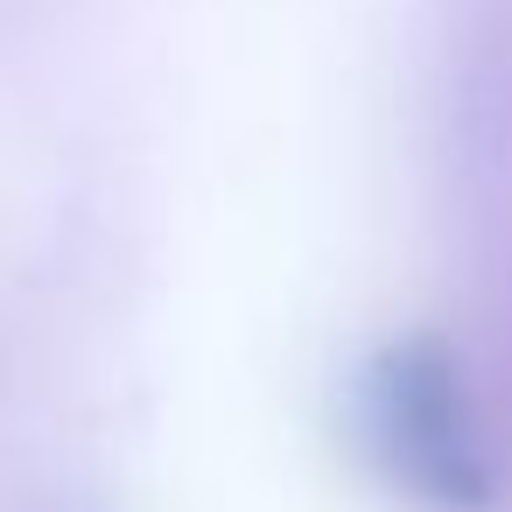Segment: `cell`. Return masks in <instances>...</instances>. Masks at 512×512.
I'll return each mask as SVG.
<instances>
[{
	"instance_id": "cell-1",
	"label": "cell",
	"mask_w": 512,
	"mask_h": 512,
	"mask_svg": "<svg viewBox=\"0 0 512 512\" xmlns=\"http://www.w3.org/2000/svg\"><path fill=\"white\" fill-rule=\"evenodd\" d=\"M365 442L379 470L428 512H484L491 456L470 414V386L442 337H400L365 372Z\"/></svg>"
}]
</instances>
